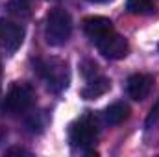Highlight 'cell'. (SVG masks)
I'll list each match as a JSON object with an SVG mask.
<instances>
[{
    "mask_svg": "<svg viewBox=\"0 0 159 157\" xmlns=\"http://www.w3.org/2000/svg\"><path fill=\"white\" fill-rule=\"evenodd\" d=\"M24 41V28L17 22L0 19V48L6 52H15Z\"/></svg>",
    "mask_w": 159,
    "mask_h": 157,
    "instance_id": "obj_6",
    "label": "cell"
},
{
    "mask_svg": "<svg viewBox=\"0 0 159 157\" xmlns=\"http://www.w3.org/2000/svg\"><path fill=\"white\" fill-rule=\"evenodd\" d=\"M7 11L17 19H28L32 15V0H9Z\"/></svg>",
    "mask_w": 159,
    "mask_h": 157,
    "instance_id": "obj_11",
    "label": "cell"
},
{
    "mask_svg": "<svg viewBox=\"0 0 159 157\" xmlns=\"http://www.w3.org/2000/svg\"><path fill=\"white\" fill-rule=\"evenodd\" d=\"M37 72L44 81L46 87L54 92H59L63 89H67L69 85V70L67 65L59 59H43L37 61Z\"/></svg>",
    "mask_w": 159,
    "mask_h": 157,
    "instance_id": "obj_4",
    "label": "cell"
},
{
    "mask_svg": "<svg viewBox=\"0 0 159 157\" xmlns=\"http://www.w3.org/2000/svg\"><path fill=\"white\" fill-rule=\"evenodd\" d=\"M0 69H2V65H0Z\"/></svg>",
    "mask_w": 159,
    "mask_h": 157,
    "instance_id": "obj_17",
    "label": "cell"
},
{
    "mask_svg": "<svg viewBox=\"0 0 159 157\" xmlns=\"http://www.w3.org/2000/svg\"><path fill=\"white\" fill-rule=\"evenodd\" d=\"M94 44H96L98 52H100L104 57H107V59H122V57H126L128 52H129L128 41L124 39L120 34H117L115 30H113L111 34L100 37Z\"/></svg>",
    "mask_w": 159,
    "mask_h": 157,
    "instance_id": "obj_5",
    "label": "cell"
},
{
    "mask_svg": "<svg viewBox=\"0 0 159 157\" xmlns=\"http://www.w3.org/2000/svg\"><path fill=\"white\" fill-rule=\"evenodd\" d=\"M129 117V107L122 102H117V104H111L106 111H104V120L106 124L109 126H119L124 120H128Z\"/></svg>",
    "mask_w": 159,
    "mask_h": 157,
    "instance_id": "obj_10",
    "label": "cell"
},
{
    "mask_svg": "<svg viewBox=\"0 0 159 157\" xmlns=\"http://www.w3.org/2000/svg\"><path fill=\"white\" fill-rule=\"evenodd\" d=\"M83 32L93 43H96L100 37L113 32V22L106 17H89L83 20Z\"/></svg>",
    "mask_w": 159,
    "mask_h": 157,
    "instance_id": "obj_8",
    "label": "cell"
},
{
    "mask_svg": "<svg viewBox=\"0 0 159 157\" xmlns=\"http://www.w3.org/2000/svg\"><path fill=\"white\" fill-rule=\"evenodd\" d=\"M81 74L87 78V81L93 78H98L100 76V72H98V65L96 63H93V61H89V59H85L83 63H81Z\"/></svg>",
    "mask_w": 159,
    "mask_h": 157,
    "instance_id": "obj_13",
    "label": "cell"
},
{
    "mask_svg": "<svg viewBox=\"0 0 159 157\" xmlns=\"http://www.w3.org/2000/svg\"><path fill=\"white\" fill-rule=\"evenodd\" d=\"M152 87H154V78L150 74H133L126 81V91H128L129 98H133L137 102L144 100L150 94Z\"/></svg>",
    "mask_w": 159,
    "mask_h": 157,
    "instance_id": "obj_7",
    "label": "cell"
},
{
    "mask_svg": "<svg viewBox=\"0 0 159 157\" xmlns=\"http://www.w3.org/2000/svg\"><path fill=\"white\" fill-rule=\"evenodd\" d=\"M11 154H28V152L22 150V148H9V150L6 152V155H11Z\"/></svg>",
    "mask_w": 159,
    "mask_h": 157,
    "instance_id": "obj_15",
    "label": "cell"
},
{
    "mask_svg": "<svg viewBox=\"0 0 159 157\" xmlns=\"http://www.w3.org/2000/svg\"><path fill=\"white\" fill-rule=\"evenodd\" d=\"M126 7L133 15H150L154 11V2L152 0H128Z\"/></svg>",
    "mask_w": 159,
    "mask_h": 157,
    "instance_id": "obj_12",
    "label": "cell"
},
{
    "mask_svg": "<svg viewBox=\"0 0 159 157\" xmlns=\"http://www.w3.org/2000/svg\"><path fill=\"white\" fill-rule=\"evenodd\" d=\"M0 92H2V89H0Z\"/></svg>",
    "mask_w": 159,
    "mask_h": 157,
    "instance_id": "obj_18",
    "label": "cell"
},
{
    "mask_svg": "<svg viewBox=\"0 0 159 157\" xmlns=\"http://www.w3.org/2000/svg\"><path fill=\"white\" fill-rule=\"evenodd\" d=\"M34 102H35V92L32 85L24 81H17L9 87L6 98L2 100V111L7 113L9 117H19L30 111Z\"/></svg>",
    "mask_w": 159,
    "mask_h": 157,
    "instance_id": "obj_1",
    "label": "cell"
},
{
    "mask_svg": "<svg viewBox=\"0 0 159 157\" xmlns=\"http://www.w3.org/2000/svg\"><path fill=\"white\" fill-rule=\"evenodd\" d=\"M157 120H159V100L154 104V107L150 109V113H148V117H146V128H152Z\"/></svg>",
    "mask_w": 159,
    "mask_h": 157,
    "instance_id": "obj_14",
    "label": "cell"
},
{
    "mask_svg": "<svg viewBox=\"0 0 159 157\" xmlns=\"http://www.w3.org/2000/svg\"><path fill=\"white\" fill-rule=\"evenodd\" d=\"M109 89H111V81L106 76H98V78L89 79V83L81 89V96L85 100H94V98H100L102 94H106Z\"/></svg>",
    "mask_w": 159,
    "mask_h": 157,
    "instance_id": "obj_9",
    "label": "cell"
},
{
    "mask_svg": "<svg viewBox=\"0 0 159 157\" xmlns=\"http://www.w3.org/2000/svg\"><path fill=\"white\" fill-rule=\"evenodd\" d=\"M87 2H93V4H104V2H109V0H87Z\"/></svg>",
    "mask_w": 159,
    "mask_h": 157,
    "instance_id": "obj_16",
    "label": "cell"
},
{
    "mask_svg": "<svg viewBox=\"0 0 159 157\" xmlns=\"http://www.w3.org/2000/svg\"><path fill=\"white\" fill-rule=\"evenodd\" d=\"M98 120L94 115L87 113L81 118H78L70 129H69V141L74 148H81V150H87L89 146H93L98 139Z\"/></svg>",
    "mask_w": 159,
    "mask_h": 157,
    "instance_id": "obj_3",
    "label": "cell"
},
{
    "mask_svg": "<svg viewBox=\"0 0 159 157\" xmlns=\"http://www.w3.org/2000/svg\"><path fill=\"white\" fill-rule=\"evenodd\" d=\"M72 34V19L70 15L61 9L56 7L46 15V24H44V37L50 46H61L65 44Z\"/></svg>",
    "mask_w": 159,
    "mask_h": 157,
    "instance_id": "obj_2",
    "label": "cell"
}]
</instances>
